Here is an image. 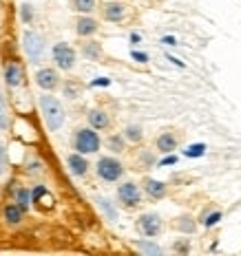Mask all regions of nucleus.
Masks as SVG:
<instances>
[{"label":"nucleus","mask_w":241,"mask_h":256,"mask_svg":"<svg viewBox=\"0 0 241 256\" xmlns=\"http://www.w3.org/2000/svg\"><path fill=\"white\" fill-rule=\"evenodd\" d=\"M40 110L42 117H45V124L51 132L60 130L64 126V120H67V113H64V106L62 102L51 93H42L40 95Z\"/></svg>","instance_id":"obj_1"},{"label":"nucleus","mask_w":241,"mask_h":256,"mask_svg":"<svg viewBox=\"0 0 241 256\" xmlns=\"http://www.w3.org/2000/svg\"><path fill=\"white\" fill-rule=\"evenodd\" d=\"M102 146V140L98 135V130L91 126H82L76 130L73 135V148L80 152V154H95Z\"/></svg>","instance_id":"obj_2"},{"label":"nucleus","mask_w":241,"mask_h":256,"mask_svg":"<svg viewBox=\"0 0 241 256\" xmlns=\"http://www.w3.org/2000/svg\"><path fill=\"white\" fill-rule=\"evenodd\" d=\"M124 164L120 162L117 157H111V154H104V157L98 159V164H95V172H98V177L102 181H106V184H115V181H120L124 177Z\"/></svg>","instance_id":"obj_3"},{"label":"nucleus","mask_w":241,"mask_h":256,"mask_svg":"<svg viewBox=\"0 0 241 256\" xmlns=\"http://www.w3.org/2000/svg\"><path fill=\"white\" fill-rule=\"evenodd\" d=\"M117 201L126 210H135L142 206V190L135 181H124L117 186Z\"/></svg>","instance_id":"obj_4"},{"label":"nucleus","mask_w":241,"mask_h":256,"mask_svg":"<svg viewBox=\"0 0 241 256\" xmlns=\"http://www.w3.org/2000/svg\"><path fill=\"white\" fill-rule=\"evenodd\" d=\"M51 53H53V62H56V66L60 68V71H73V68H76L78 53L71 44H67V42H58Z\"/></svg>","instance_id":"obj_5"},{"label":"nucleus","mask_w":241,"mask_h":256,"mask_svg":"<svg viewBox=\"0 0 241 256\" xmlns=\"http://www.w3.org/2000/svg\"><path fill=\"white\" fill-rule=\"evenodd\" d=\"M135 228L142 236L155 238L164 232V221H162V216L155 214V212H144V214H140V218H137Z\"/></svg>","instance_id":"obj_6"},{"label":"nucleus","mask_w":241,"mask_h":256,"mask_svg":"<svg viewBox=\"0 0 241 256\" xmlns=\"http://www.w3.org/2000/svg\"><path fill=\"white\" fill-rule=\"evenodd\" d=\"M23 49H25L27 58H29L31 62H40L42 56H45L47 42H45V38H42L40 34H36V31H25V36H23Z\"/></svg>","instance_id":"obj_7"},{"label":"nucleus","mask_w":241,"mask_h":256,"mask_svg":"<svg viewBox=\"0 0 241 256\" xmlns=\"http://www.w3.org/2000/svg\"><path fill=\"white\" fill-rule=\"evenodd\" d=\"M36 84L45 90V93H51V90H56L60 86V73L56 71V68H40L38 73H36Z\"/></svg>","instance_id":"obj_8"},{"label":"nucleus","mask_w":241,"mask_h":256,"mask_svg":"<svg viewBox=\"0 0 241 256\" xmlns=\"http://www.w3.org/2000/svg\"><path fill=\"white\" fill-rule=\"evenodd\" d=\"M128 9L124 2H117V0H111V2H104V7H102V18L106 20V22H122V20L126 18Z\"/></svg>","instance_id":"obj_9"},{"label":"nucleus","mask_w":241,"mask_h":256,"mask_svg":"<svg viewBox=\"0 0 241 256\" xmlns=\"http://www.w3.org/2000/svg\"><path fill=\"white\" fill-rule=\"evenodd\" d=\"M98 31H100V22L91 14H82L76 20V34L80 38H93Z\"/></svg>","instance_id":"obj_10"},{"label":"nucleus","mask_w":241,"mask_h":256,"mask_svg":"<svg viewBox=\"0 0 241 256\" xmlns=\"http://www.w3.org/2000/svg\"><path fill=\"white\" fill-rule=\"evenodd\" d=\"M177 146H179V137H177V132H173V130H162L157 135V140H155V148L164 154L177 150Z\"/></svg>","instance_id":"obj_11"},{"label":"nucleus","mask_w":241,"mask_h":256,"mask_svg":"<svg viewBox=\"0 0 241 256\" xmlns=\"http://www.w3.org/2000/svg\"><path fill=\"white\" fill-rule=\"evenodd\" d=\"M67 166H69V172L73 177H84L89 172L91 164L87 162V154H80V152H71L67 157Z\"/></svg>","instance_id":"obj_12"},{"label":"nucleus","mask_w":241,"mask_h":256,"mask_svg":"<svg viewBox=\"0 0 241 256\" xmlns=\"http://www.w3.org/2000/svg\"><path fill=\"white\" fill-rule=\"evenodd\" d=\"M142 186H144V192H146V194L151 196V199H155V201L164 199V196L168 194V184H164V181H159V179L146 177Z\"/></svg>","instance_id":"obj_13"},{"label":"nucleus","mask_w":241,"mask_h":256,"mask_svg":"<svg viewBox=\"0 0 241 256\" xmlns=\"http://www.w3.org/2000/svg\"><path fill=\"white\" fill-rule=\"evenodd\" d=\"M87 122L91 128H95V130H106V128L111 126V117L106 110L102 108H91L87 113Z\"/></svg>","instance_id":"obj_14"},{"label":"nucleus","mask_w":241,"mask_h":256,"mask_svg":"<svg viewBox=\"0 0 241 256\" xmlns=\"http://www.w3.org/2000/svg\"><path fill=\"white\" fill-rule=\"evenodd\" d=\"M5 82H7L9 88H18L23 84V68H20V64L9 62L5 66Z\"/></svg>","instance_id":"obj_15"},{"label":"nucleus","mask_w":241,"mask_h":256,"mask_svg":"<svg viewBox=\"0 0 241 256\" xmlns=\"http://www.w3.org/2000/svg\"><path fill=\"white\" fill-rule=\"evenodd\" d=\"M3 218H5V223H9V226H20L25 218V210L18 204H7L3 208Z\"/></svg>","instance_id":"obj_16"},{"label":"nucleus","mask_w":241,"mask_h":256,"mask_svg":"<svg viewBox=\"0 0 241 256\" xmlns=\"http://www.w3.org/2000/svg\"><path fill=\"white\" fill-rule=\"evenodd\" d=\"M173 228L179 234H195L197 232V221H195V216L192 214H179L173 221Z\"/></svg>","instance_id":"obj_17"},{"label":"nucleus","mask_w":241,"mask_h":256,"mask_svg":"<svg viewBox=\"0 0 241 256\" xmlns=\"http://www.w3.org/2000/svg\"><path fill=\"white\" fill-rule=\"evenodd\" d=\"M82 56L87 58V60L98 62V60H102L104 51H102V44L98 40H87V42H82Z\"/></svg>","instance_id":"obj_18"},{"label":"nucleus","mask_w":241,"mask_h":256,"mask_svg":"<svg viewBox=\"0 0 241 256\" xmlns=\"http://www.w3.org/2000/svg\"><path fill=\"white\" fill-rule=\"evenodd\" d=\"M122 135H124L126 144H142L144 142V128L140 124H128L124 130H122Z\"/></svg>","instance_id":"obj_19"},{"label":"nucleus","mask_w":241,"mask_h":256,"mask_svg":"<svg viewBox=\"0 0 241 256\" xmlns=\"http://www.w3.org/2000/svg\"><path fill=\"white\" fill-rule=\"evenodd\" d=\"M106 148H109L111 152H115V154H120V152H124L126 150V140H124V135H111L109 140H106Z\"/></svg>","instance_id":"obj_20"},{"label":"nucleus","mask_w":241,"mask_h":256,"mask_svg":"<svg viewBox=\"0 0 241 256\" xmlns=\"http://www.w3.org/2000/svg\"><path fill=\"white\" fill-rule=\"evenodd\" d=\"M62 90H64V98H69V100H78L80 95H82L84 86H82L80 82H73V80H69V82H64Z\"/></svg>","instance_id":"obj_21"},{"label":"nucleus","mask_w":241,"mask_h":256,"mask_svg":"<svg viewBox=\"0 0 241 256\" xmlns=\"http://www.w3.org/2000/svg\"><path fill=\"white\" fill-rule=\"evenodd\" d=\"M73 9L78 14H93L98 9V0H73Z\"/></svg>","instance_id":"obj_22"},{"label":"nucleus","mask_w":241,"mask_h":256,"mask_svg":"<svg viewBox=\"0 0 241 256\" xmlns=\"http://www.w3.org/2000/svg\"><path fill=\"white\" fill-rule=\"evenodd\" d=\"M155 162H157V159H155V154H153L151 150H146V148H144V150L140 152V157H137V166H140V170L153 168Z\"/></svg>","instance_id":"obj_23"},{"label":"nucleus","mask_w":241,"mask_h":256,"mask_svg":"<svg viewBox=\"0 0 241 256\" xmlns=\"http://www.w3.org/2000/svg\"><path fill=\"white\" fill-rule=\"evenodd\" d=\"M95 201H98V206L102 208V210H104V214L109 216V221H117V210H115L113 206H111L109 199H104V196H98Z\"/></svg>","instance_id":"obj_24"},{"label":"nucleus","mask_w":241,"mask_h":256,"mask_svg":"<svg viewBox=\"0 0 241 256\" xmlns=\"http://www.w3.org/2000/svg\"><path fill=\"white\" fill-rule=\"evenodd\" d=\"M16 204H18L27 212V210H29V206H31V192L27 188H20L18 192H16Z\"/></svg>","instance_id":"obj_25"},{"label":"nucleus","mask_w":241,"mask_h":256,"mask_svg":"<svg viewBox=\"0 0 241 256\" xmlns=\"http://www.w3.org/2000/svg\"><path fill=\"white\" fill-rule=\"evenodd\" d=\"M221 218H223V212L221 210H212L210 214H203L201 216V223H203V228H212V226H217Z\"/></svg>","instance_id":"obj_26"},{"label":"nucleus","mask_w":241,"mask_h":256,"mask_svg":"<svg viewBox=\"0 0 241 256\" xmlns=\"http://www.w3.org/2000/svg\"><path fill=\"white\" fill-rule=\"evenodd\" d=\"M9 128V110H7V102L0 95V130H7Z\"/></svg>","instance_id":"obj_27"},{"label":"nucleus","mask_w":241,"mask_h":256,"mask_svg":"<svg viewBox=\"0 0 241 256\" xmlns=\"http://www.w3.org/2000/svg\"><path fill=\"white\" fill-rule=\"evenodd\" d=\"M137 248H140V252H144V254H159L162 252V248H157L155 243H146V241H140Z\"/></svg>","instance_id":"obj_28"},{"label":"nucleus","mask_w":241,"mask_h":256,"mask_svg":"<svg viewBox=\"0 0 241 256\" xmlns=\"http://www.w3.org/2000/svg\"><path fill=\"white\" fill-rule=\"evenodd\" d=\"M20 18H23V22H31V18H34L31 4H23V7H20Z\"/></svg>","instance_id":"obj_29"},{"label":"nucleus","mask_w":241,"mask_h":256,"mask_svg":"<svg viewBox=\"0 0 241 256\" xmlns=\"http://www.w3.org/2000/svg\"><path fill=\"white\" fill-rule=\"evenodd\" d=\"M5 170H7V148L0 146V177L5 174Z\"/></svg>","instance_id":"obj_30"},{"label":"nucleus","mask_w":241,"mask_h":256,"mask_svg":"<svg viewBox=\"0 0 241 256\" xmlns=\"http://www.w3.org/2000/svg\"><path fill=\"white\" fill-rule=\"evenodd\" d=\"M173 250H175V252H188V250H190V243L186 241V238H181V241H177V243L173 245Z\"/></svg>","instance_id":"obj_31"},{"label":"nucleus","mask_w":241,"mask_h":256,"mask_svg":"<svg viewBox=\"0 0 241 256\" xmlns=\"http://www.w3.org/2000/svg\"><path fill=\"white\" fill-rule=\"evenodd\" d=\"M133 58H135V60H142V62H146V56H144V53H133Z\"/></svg>","instance_id":"obj_32"}]
</instances>
